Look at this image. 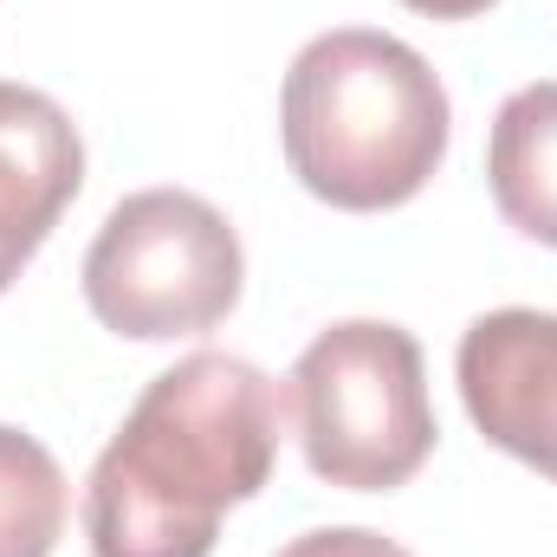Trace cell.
Wrapping results in <instances>:
<instances>
[{
    "mask_svg": "<svg viewBox=\"0 0 557 557\" xmlns=\"http://www.w3.org/2000/svg\"><path fill=\"white\" fill-rule=\"evenodd\" d=\"M278 383L227 350L162 370L85 480L91 557H208L221 512L247 506L278 460Z\"/></svg>",
    "mask_w": 557,
    "mask_h": 557,
    "instance_id": "obj_1",
    "label": "cell"
},
{
    "mask_svg": "<svg viewBox=\"0 0 557 557\" xmlns=\"http://www.w3.org/2000/svg\"><path fill=\"white\" fill-rule=\"evenodd\" d=\"M454 137L447 91L409 39L318 33L278 91V143L305 195L344 214H383L434 182Z\"/></svg>",
    "mask_w": 557,
    "mask_h": 557,
    "instance_id": "obj_2",
    "label": "cell"
},
{
    "mask_svg": "<svg viewBox=\"0 0 557 557\" xmlns=\"http://www.w3.org/2000/svg\"><path fill=\"white\" fill-rule=\"evenodd\" d=\"M292 416L305 467L344 493H396L434 454V403L416 331L344 318L292 363Z\"/></svg>",
    "mask_w": 557,
    "mask_h": 557,
    "instance_id": "obj_3",
    "label": "cell"
},
{
    "mask_svg": "<svg viewBox=\"0 0 557 557\" xmlns=\"http://www.w3.org/2000/svg\"><path fill=\"white\" fill-rule=\"evenodd\" d=\"M78 278L104 331L169 344L214 331L240 305L247 253L214 201L188 188H137L104 214Z\"/></svg>",
    "mask_w": 557,
    "mask_h": 557,
    "instance_id": "obj_4",
    "label": "cell"
},
{
    "mask_svg": "<svg viewBox=\"0 0 557 557\" xmlns=\"http://www.w3.org/2000/svg\"><path fill=\"white\" fill-rule=\"evenodd\" d=\"M454 383L499 454L557 480V311L506 305L473 318L454 350Z\"/></svg>",
    "mask_w": 557,
    "mask_h": 557,
    "instance_id": "obj_5",
    "label": "cell"
},
{
    "mask_svg": "<svg viewBox=\"0 0 557 557\" xmlns=\"http://www.w3.org/2000/svg\"><path fill=\"white\" fill-rule=\"evenodd\" d=\"M85 188V143L59 98L0 78V292L33 267Z\"/></svg>",
    "mask_w": 557,
    "mask_h": 557,
    "instance_id": "obj_6",
    "label": "cell"
},
{
    "mask_svg": "<svg viewBox=\"0 0 557 557\" xmlns=\"http://www.w3.org/2000/svg\"><path fill=\"white\" fill-rule=\"evenodd\" d=\"M486 182L506 227L557 247V78L519 85L486 137Z\"/></svg>",
    "mask_w": 557,
    "mask_h": 557,
    "instance_id": "obj_7",
    "label": "cell"
},
{
    "mask_svg": "<svg viewBox=\"0 0 557 557\" xmlns=\"http://www.w3.org/2000/svg\"><path fill=\"white\" fill-rule=\"evenodd\" d=\"M72 486L46 441L0 421V557H52L65 539Z\"/></svg>",
    "mask_w": 557,
    "mask_h": 557,
    "instance_id": "obj_8",
    "label": "cell"
},
{
    "mask_svg": "<svg viewBox=\"0 0 557 557\" xmlns=\"http://www.w3.org/2000/svg\"><path fill=\"white\" fill-rule=\"evenodd\" d=\"M278 557H416V552H403L396 539H383L370 525H324V532L292 539Z\"/></svg>",
    "mask_w": 557,
    "mask_h": 557,
    "instance_id": "obj_9",
    "label": "cell"
},
{
    "mask_svg": "<svg viewBox=\"0 0 557 557\" xmlns=\"http://www.w3.org/2000/svg\"><path fill=\"white\" fill-rule=\"evenodd\" d=\"M409 13H428V20H473V13H486V7H499V0H403Z\"/></svg>",
    "mask_w": 557,
    "mask_h": 557,
    "instance_id": "obj_10",
    "label": "cell"
}]
</instances>
